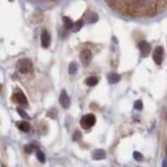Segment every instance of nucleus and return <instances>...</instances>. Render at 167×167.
<instances>
[{
	"instance_id": "1",
	"label": "nucleus",
	"mask_w": 167,
	"mask_h": 167,
	"mask_svg": "<svg viewBox=\"0 0 167 167\" xmlns=\"http://www.w3.org/2000/svg\"><path fill=\"white\" fill-rule=\"evenodd\" d=\"M95 122H96L95 115H94V114H87V115H85V116L82 117L79 123H81L82 128L88 130V129H90L91 126L95 124Z\"/></svg>"
},
{
	"instance_id": "2",
	"label": "nucleus",
	"mask_w": 167,
	"mask_h": 167,
	"mask_svg": "<svg viewBox=\"0 0 167 167\" xmlns=\"http://www.w3.org/2000/svg\"><path fill=\"white\" fill-rule=\"evenodd\" d=\"M17 68H18V71L22 74H26L28 72L32 70V64L29 60L27 58H23V60H20L17 65Z\"/></svg>"
},
{
	"instance_id": "3",
	"label": "nucleus",
	"mask_w": 167,
	"mask_h": 167,
	"mask_svg": "<svg viewBox=\"0 0 167 167\" xmlns=\"http://www.w3.org/2000/svg\"><path fill=\"white\" fill-rule=\"evenodd\" d=\"M152 58L157 65H161L164 58V49L162 46H157L152 52Z\"/></svg>"
},
{
	"instance_id": "4",
	"label": "nucleus",
	"mask_w": 167,
	"mask_h": 167,
	"mask_svg": "<svg viewBox=\"0 0 167 167\" xmlns=\"http://www.w3.org/2000/svg\"><path fill=\"white\" fill-rule=\"evenodd\" d=\"M14 102L16 103H19V105H22L24 107L27 105V98L26 96L24 95L21 91H18V92H15L13 94V97H12Z\"/></svg>"
},
{
	"instance_id": "5",
	"label": "nucleus",
	"mask_w": 167,
	"mask_h": 167,
	"mask_svg": "<svg viewBox=\"0 0 167 167\" xmlns=\"http://www.w3.org/2000/svg\"><path fill=\"white\" fill-rule=\"evenodd\" d=\"M79 58H81L84 66H88L92 61V53L88 49H84V50H82L81 55H79Z\"/></svg>"
},
{
	"instance_id": "6",
	"label": "nucleus",
	"mask_w": 167,
	"mask_h": 167,
	"mask_svg": "<svg viewBox=\"0 0 167 167\" xmlns=\"http://www.w3.org/2000/svg\"><path fill=\"white\" fill-rule=\"evenodd\" d=\"M60 102H61V105H62V107L65 108V109L70 107L71 100H70V97L68 96V94L66 93L65 90H63L60 94Z\"/></svg>"
},
{
	"instance_id": "7",
	"label": "nucleus",
	"mask_w": 167,
	"mask_h": 167,
	"mask_svg": "<svg viewBox=\"0 0 167 167\" xmlns=\"http://www.w3.org/2000/svg\"><path fill=\"white\" fill-rule=\"evenodd\" d=\"M41 45L44 48H48L50 45V35L46 29H44L41 34Z\"/></svg>"
},
{
	"instance_id": "8",
	"label": "nucleus",
	"mask_w": 167,
	"mask_h": 167,
	"mask_svg": "<svg viewBox=\"0 0 167 167\" xmlns=\"http://www.w3.org/2000/svg\"><path fill=\"white\" fill-rule=\"evenodd\" d=\"M139 49L141 51V55L143 56H147L150 53V45L146 41H142L139 43Z\"/></svg>"
},
{
	"instance_id": "9",
	"label": "nucleus",
	"mask_w": 167,
	"mask_h": 167,
	"mask_svg": "<svg viewBox=\"0 0 167 167\" xmlns=\"http://www.w3.org/2000/svg\"><path fill=\"white\" fill-rule=\"evenodd\" d=\"M92 157L93 159L95 160H102V159H105L107 154H105V152L103 149H95L92 152Z\"/></svg>"
},
{
	"instance_id": "10",
	"label": "nucleus",
	"mask_w": 167,
	"mask_h": 167,
	"mask_svg": "<svg viewBox=\"0 0 167 167\" xmlns=\"http://www.w3.org/2000/svg\"><path fill=\"white\" fill-rule=\"evenodd\" d=\"M120 81V75L117 73H110L108 74V82L110 84H117Z\"/></svg>"
},
{
	"instance_id": "11",
	"label": "nucleus",
	"mask_w": 167,
	"mask_h": 167,
	"mask_svg": "<svg viewBox=\"0 0 167 167\" xmlns=\"http://www.w3.org/2000/svg\"><path fill=\"white\" fill-rule=\"evenodd\" d=\"M17 126L22 132H28L30 130V124L27 121H19L17 122Z\"/></svg>"
},
{
	"instance_id": "12",
	"label": "nucleus",
	"mask_w": 167,
	"mask_h": 167,
	"mask_svg": "<svg viewBox=\"0 0 167 167\" xmlns=\"http://www.w3.org/2000/svg\"><path fill=\"white\" fill-rule=\"evenodd\" d=\"M86 85H88V86L90 87H93V86H96V85L98 84V78L96 76H89L88 78L86 79Z\"/></svg>"
},
{
	"instance_id": "13",
	"label": "nucleus",
	"mask_w": 167,
	"mask_h": 167,
	"mask_svg": "<svg viewBox=\"0 0 167 167\" xmlns=\"http://www.w3.org/2000/svg\"><path fill=\"white\" fill-rule=\"evenodd\" d=\"M63 22H64L65 28H67V29H70V28H72V27H73V25H74L73 21H72L70 18H68V17L63 18Z\"/></svg>"
},
{
	"instance_id": "14",
	"label": "nucleus",
	"mask_w": 167,
	"mask_h": 167,
	"mask_svg": "<svg viewBox=\"0 0 167 167\" xmlns=\"http://www.w3.org/2000/svg\"><path fill=\"white\" fill-rule=\"evenodd\" d=\"M77 64L75 62H71L69 64V67H68V71H69V73L71 74V75H73L75 74L77 72Z\"/></svg>"
},
{
	"instance_id": "15",
	"label": "nucleus",
	"mask_w": 167,
	"mask_h": 167,
	"mask_svg": "<svg viewBox=\"0 0 167 167\" xmlns=\"http://www.w3.org/2000/svg\"><path fill=\"white\" fill-rule=\"evenodd\" d=\"M24 149L27 154H32L34 150H37L38 152V150H39V147H38L37 145H34V143H30V144H28L24 147Z\"/></svg>"
},
{
	"instance_id": "16",
	"label": "nucleus",
	"mask_w": 167,
	"mask_h": 167,
	"mask_svg": "<svg viewBox=\"0 0 167 167\" xmlns=\"http://www.w3.org/2000/svg\"><path fill=\"white\" fill-rule=\"evenodd\" d=\"M37 158L39 160L41 163H44L46 161V157H45V154H44L42 150H38L37 152Z\"/></svg>"
},
{
	"instance_id": "17",
	"label": "nucleus",
	"mask_w": 167,
	"mask_h": 167,
	"mask_svg": "<svg viewBox=\"0 0 167 167\" xmlns=\"http://www.w3.org/2000/svg\"><path fill=\"white\" fill-rule=\"evenodd\" d=\"M17 113H18L19 115H20L21 117H22L23 119H30L29 115H28L27 113L24 111V110L20 109V108H18V109H17Z\"/></svg>"
},
{
	"instance_id": "18",
	"label": "nucleus",
	"mask_w": 167,
	"mask_h": 167,
	"mask_svg": "<svg viewBox=\"0 0 167 167\" xmlns=\"http://www.w3.org/2000/svg\"><path fill=\"white\" fill-rule=\"evenodd\" d=\"M133 156H134V159H135L136 161H138V162H141L143 160V156L138 152H134Z\"/></svg>"
},
{
	"instance_id": "19",
	"label": "nucleus",
	"mask_w": 167,
	"mask_h": 167,
	"mask_svg": "<svg viewBox=\"0 0 167 167\" xmlns=\"http://www.w3.org/2000/svg\"><path fill=\"white\" fill-rule=\"evenodd\" d=\"M84 25V22L83 20H78L76 23H75V27H74V32H78L79 29H81L82 27H83Z\"/></svg>"
},
{
	"instance_id": "20",
	"label": "nucleus",
	"mask_w": 167,
	"mask_h": 167,
	"mask_svg": "<svg viewBox=\"0 0 167 167\" xmlns=\"http://www.w3.org/2000/svg\"><path fill=\"white\" fill-rule=\"evenodd\" d=\"M97 20H98L97 14H96V13H92V14H91L90 18H89V22H90V23H95Z\"/></svg>"
},
{
	"instance_id": "21",
	"label": "nucleus",
	"mask_w": 167,
	"mask_h": 167,
	"mask_svg": "<svg viewBox=\"0 0 167 167\" xmlns=\"http://www.w3.org/2000/svg\"><path fill=\"white\" fill-rule=\"evenodd\" d=\"M134 108H135L136 110H142L143 108V103L141 100H137L135 103H134Z\"/></svg>"
},
{
	"instance_id": "22",
	"label": "nucleus",
	"mask_w": 167,
	"mask_h": 167,
	"mask_svg": "<svg viewBox=\"0 0 167 167\" xmlns=\"http://www.w3.org/2000/svg\"><path fill=\"white\" fill-rule=\"evenodd\" d=\"M82 138V133L79 131H76L74 133V135H73V140L75 141H77V140H79Z\"/></svg>"
},
{
	"instance_id": "23",
	"label": "nucleus",
	"mask_w": 167,
	"mask_h": 167,
	"mask_svg": "<svg viewBox=\"0 0 167 167\" xmlns=\"http://www.w3.org/2000/svg\"><path fill=\"white\" fill-rule=\"evenodd\" d=\"M162 167H167V164H166V160L164 159V161H163V164H162Z\"/></svg>"
}]
</instances>
